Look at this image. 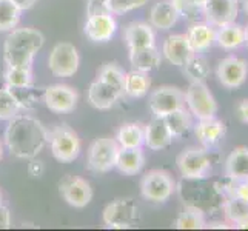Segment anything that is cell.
I'll use <instances>...</instances> for the list:
<instances>
[{
    "label": "cell",
    "mask_w": 248,
    "mask_h": 231,
    "mask_svg": "<svg viewBox=\"0 0 248 231\" xmlns=\"http://www.w3.org/2000/svg\"><path fill=\"white\" fill-rule=\"evenodd\" d=\"M48 143V131L30 114H16L5 130V145L13 156L34 159Z\"/></svg>",
    "instance_id": "obj_1"
},
{
    "label": "cell",
    "mask_w": 248,
    "mask_h": 231,
    "mask_svg": "<svg viewBox=\"0 0 248 231\" xmlns=\"http://www.w3.org/2000/svg\"><path fill=\"white\" fill-rule=\"evenodd\" d=\"M45 37L34 28H14L10 31L3 45L6 66H31L34 56L42 49Z\"/></svg>",
    "instance_id": "obj_2"
},
{
    "label": "cell",
    "mask_w": 248,
    "mask_h": 231,
    "mask_svg": "<svg viewBox=\"0 0 248 231\" xmlns=\"http://www.w3.org/2000/svg\"><path fill=\"white\" fill-rule=\"evenodd\" d=\"M48 142L53 156L63 164H70L79 157L80 140L68 125H59L48 133Z\"/></svg>",
    "instance_id": "obj_3"
},
{
    "label": "cell",
    "mask_w": 248,
    "mask_h": 231,
    "mask_svg": "<svg viewBox=\"0 0 248 231\" xmlns=\"http://www.w3.org/2000/svg\"><path fill=\"white\" fill-rule=\"evenodd\" d=\"M102 220L108 228H133L139 222V207L133 199H116L105 207Z\"/></svg>",
    "instance_id": "obj_4"
},
{
    "label": "cell",
    "mask_w": 248,
    "mask_h": 231,
    "mask_svg": "<svg viewBox=\"0 0 248 231\" xmlns=\"http://www.w3.org/2000/svg\"><path fill=\"white\" fill-rule=\"evenodd\" d=\"M185 105L198 121L215 117L217 113L216 99L203 82H191L188 85L185 91Z\"/></svg>",
    "instance_id": "obj_5"
},
{
    "label": "cell",
    "mask_w": 248,
    "mask_h": 231,
    "mask_svg": "<svg viewBox=\"0 0 248 231\" xmlns=\"http://www.w3.org/2000/svg\"><path fill=\"white\" fill-rule=\"evenodd\" d=\"M119 150H121V147H119L116 139H96L88 150V169L93 171V173H108V171L116 168Z\"/></svg>",
    "instance_id": "obj_6"
},
{
    "label": "cell",
    "mask_w": 248,
    "mask_h": 231,
    "mask_svg": "<svg viewBox=\"0 0 248 231\" xmlns=\"http://www.w3.org/2000/svg\"><path fill=\"white\" fill-rule=\"evenodd\" d=\"M176 190V184L165 171L153 169L143 176L140 182V194L150 202H167Z\"/></svg>",
    "instance_id": "obj_7"
},
{
    "label": "cell",
    "mask_w": 248,
    "mask_h": 231,
    "mask_svg": "<svg viewBox=\"0 0 248 231\" xmlns=\"http://www.w3.org/2000/svg\"><path fill=\"white\" fill-rule=\"evenodd\" d=\"M80 57L78 48L68 42H61L51 49L48 68L56 77H71L78 73Z\"/></svg>",
    "instance_id": "obj_8"
},
{
    "label": "cell",
    "mask_w": 248,
    "mask_h": 231,
    "mask_svg": "<svg viewBox=\"0 0 248 231\" xmlns=\"http://www.w3.org/2000/svg\"><path fill=\"white\" fill-rule=\"evenodd\" d=\"M148 107L155 117H165L176 109L185 108V94L176 87H160L150 94Z\"/></svg>",
    "instance_id": "obj_9"
},
{
    "label": "cell",
    "mask_w": 248,
    "mask_h": 231,
    "mask_svg": "<svg viewBox=\"0 0 248 231\" xmlns=\"http://www.w3.org/2000/svg\"><path fill=\"white\" fill-rule=\"evenodd\" d=\"M177 169L185 179L198 181L203 179L211 169V162L205 150L188 148L177 157Z\"/></svg>",
    "instance_id": "obj_10"
},
{
    "label": "cell",
    "mask_w": 248,
    "mask_h": 231,
    "mask_svg": "<svg viewBox=\"0 0 248 231\" xmlns=\"http://www.w3.org/2000/svg\"><path fill=\"white\" fill-rule=\"evenodd\" d=\"M59 191L63 200L74 208H85L93 199L90 182L78 176H65L59 185Z\"/></svg>",
    "instance_id": "obj_11"
},
{
    "label": "cell",
    "mask_w": 248,
    "mask_h": 231,
    "mask_svg": "<svg viewBox=\"0 0 248 231\" xmlns=\"http://www.w3.org/2000/svg\"><path fill=\"white\" fill-rule=\"evenodd\" d=\"M216 74L222 87L228 90L239 88L245 83L248 77V62L241 57L228 56L219 62Z\"/></svg>",
    "instance_id": "obj_12"
},
{
    "label": "cell",
    "mask_w": 248,
    "mask_h": 231,
    "mask_svg": "<svg viewBox=\"0 0 248 231\" xmlns=\"http://www.w3.org/2000/svg\"><path fill=\"white\" fill-rule=\"evenodd\" d=\"M79 100V94L68 85H51L44 91V102L53 113H71Z\"/></svg>",
    "instance_id": "obj_13"
},
{
    "label": "cell",
    "mask_w": 248,
    "mask_h": 231,
    "mask_svg": "<svg viewBox=\"0 0 248 231\" xmlns=\"http://www.w3.org/2000/svg\"><path fill=\"white\" fill-rule=\"evenodd\" d=\"M202 11L211 27L233 23L239 14V0H205Z\"/></svg>",
    "instance_id": "obj_14"
},
{
    "label": "cell",
    "mask_w": 248,
    "mask_h": 231,
    "mask_svg": "<svg viewBox=\"0 0 248 231\" xmlns=\"http://www.w3.org/2000/svg\"><path fill=\"white\" fill-rule=\"evenodd\" d=\"M116 30H117L116 19L107 10L90 14L88 20L85 22V28H83L85 36H87L91 42H97V44L111 40V37L114 36Z\"/></svg>",
    "instance_id": "obj_15"
},
{
    "label": "cell",
    "mask_w": 248,
    "mask_h": 231,
    "mask_svg": "<svg viewBox=\"0 0 248 231\" xmlns=\"http://www.w3.org/2000/svg\"><path fill=\"white\" fill-rule=\"evenodd\" d=\"M162 54L170 63L176 66H184L194 54V49L191 48L185 34H174L165 39L162 45Z\"/></svg>",
    "instance_id": "obj_16"
},
{
    "label": "cell",
    "mask_w": 248,
    "mask_h": 231,
    "mask_svg": "<svg viewBox=\"0 0 248 231\" xmlns=\"http://www.w3.org/2000/svg\"><path fill=\"white\" fill-rule=\"evenodd\" d=\"M122 96H124V91L99 79L94 80L90 85V90H88L90 104L97 109H109L111 107L116 105V102Z\"/></svg>",
    "instance_id": "obj_17"
},
{
    "label": "cell",
    "mask_w": 248,
    "mask_h": 231,
    "mask_svg": "<svg viewBox=\"0 0 248 231\" xmlns=\"http://www.w3.org/2000/svg\"><path fill=\"white\" fill-rule=\"evenodd\" d=\"M225 123L215 117L208 119H199L194 126V134L198 140L203 145L205 148H213L224 139L225 136Z\"/></svg>",
    "instance_id": "obj_18"
},
{
    "label": "cell",
    "mask_w": 248,
    "mask_h": 231,
    "mask_svg": "<svg viewBox=\"0 0 248 231\" xmlns=\"http://www.w3.org/2000/svg\"><path fill=\"white\" fill-rule=\"evenodd\" d=\"M124 40L128 46V49H140V48H148L155 46L156 44V36L155 31L145 22H131L126 25L124 30Z\"/></svg>",
    "instance_id": "obj_19"
},
{
    "label": "cell",
    "mask_w": 248,
    "mask_h": 231,
    "mask_svg": "<svg viewBox=\"0 0 248 231\" xmlns=\"http://www.w3.org/2000/svg\"><path fill=\"white\" fill-rule=\"evenodd\" d=\"M173 134L170 133L164 117H155L145 126V139L143 143L153 151H159L170 147L173 142Z\"/></svg>",
    "instance_id": "obj_20"
},
{
    "label": "cell",
    "mask_w": 248,
    "mask_h": 231,
    "mask_svg": "<svg viewBox=\"0 0 248 231\" xmlns=\"http://www.w3.org/2000/svg\"><path fill=\"white\" fill-rule=\"evenodd\" d=\"M179 17H181V13H179L176 5L171 0H164V2H159L151 8L150 22L155 28L167 31L174 27Z\"/></svg>",
    "instance_id": "obj_21"
},
{
    "label": "cell",
    "mask_w": 248,
    "mask_h": 231,
    "mask_svg": "<svg viewBox=\"0 0 248 231\" xmlns=\"http://www.w3.org/2000/svg\"><path fill=\"white\" fill-rule=\"evenodd\" d=\"M160 61H162V56L156 46L130 51V63L133 66V70H138L142 73H151L157 70Z\"/></svg>",
    "instance_id": "obj_22"
},
{
    "label": "cell",
    "mask_w": 248,
    "mask_h": 231,
    "mask_svg": "<svg viewBox=\"0 0 248 231\" xmlns=\"http://www.w3.org/2000/svg\"><path fill=\"white\" fill-rule=\"evenodd\" d=\"M145 164V154L142 148H121L117 154L116 168L126 176L140 173Z\"/></svg>",
    "instance_id": "obj_23"
},
{
    "label": "cell",
    "mask_w": 248,
    "mask_h": 231,
    "mask_svg": "<svg viewBox=\"0 0 248 231\" xmlns=\"http://www.w3.org/2000/svg\"><path fill=\"white\" fill-rule=\"evenodd\" d=\"M188 42H190L194 53L208 49L216 42V31L213 30L210 23H194L190 27L188 32L185 34Z\"/></svg>",
    "instance_id": "obj_24"
},
{
    "label": "cell",
    "mask_w": 248,
    "mask_h": 231,
    "mask_svg": "<svg viewBox=\"0 0 248 231\" xmlns=\"http://www.w3.org/2000/svg\"><path fill=\"white\" fill-rule=\"evenodd\" d=\"M227 176L234 181H245L248 177V148L239 147L234 148L225 162Z\"/></svg>",
    "instance_id": "obj_25"
},
{
    "label": "cell",
    "mask_w": 248,
    "mask_h": 231,
    "mask_svg": "<svg viewBox=\"0 0 248 231\" xmlns=\"http://www.w3.org/2000/svg\"><path fill=\"white\" fill-rule=\"evenodd\" d=\"M151 87V79L148 73H142L138 70H133L130 73H125L124 79V94L128 97L139 99L143 97L148 92Z\"/></svg>",
    "instance_id": "obj_26"
},
{
    "label": "cell",
    "mask_w": 248,
    "mask_h": 231,
    "mask_svg": "<svg viewBox=\"0 0 248 231\" xmlns=\"http://www.w3.org/2000/svg\"><path fill=\"white\" fill-rule=\"evenodd\" d=\"M145 139V128L140 123H124L116 134V142L121 148H142Z\"/></svg>",
    "instance_id": "obj_27"
},
{
    "label": "cell",
    "mask_w": 248,
    "mask_h": 231,
    "mask_svg": "<svg viewBox=\"0 0 248 231\" xmlns=\"http://www.w3.org/2000/svg\"><path fill=\"white\" fill-rule=\"evenodd\" d=\"M216 44L224 49H237L244 45V27L237 23H228L216 31Z\"/></svg>",
    "instance_id": "obj_28"
},
{
    "label": "cell",
    "mask_w": 248,
    "mask_h": 231,
    "mask_svg": "<svg viewBox=\"0 0 248 231\" xmlns=\"http://www.w3.org/2000/svg\"><path fill=\"white\" fill-rule=\"evenodd\" d=\"M164 121L174 139L182 138V136L188 133V130L191 128V113L186 108H181L167 114L164 117Z\"/></svg>",
    "instance_id": "obj_29"
},
{
    "label": "cell",
    "mask_w": 248,
    "mask_h": 231,
    "mask_svg": "<svg viewBox=\"0 0 248 231\" xmlns=\"http://www.w3.org/2000/svg\"><path fill=\"white\" fill-rule=\"evenodd\" d=\"M5 83L13 90H28L32 83L31 66H6Z\"/></svg>",
    "instance_id": "obj_30"
},
{
    "label": "cell",
    "mask_w": 248,
    "mask_h": 231,
    "mask_svg": "<svg viewBox=\"0 0 248 231\" xmlns=\"http://www.w3.org/2000/svg\"><path fill=\"white\" fill-rule=\"evenodd\" d=\"M205 227L203 211L198 207H185L174 222L177 230H202Z\"/></svg>",
    "instance_id": "obj_31"
},
{
    "label": "cell",
    "mask_w": 248,
    "mask_h": 231,
    "mask_svg": "<svg viewBox=\"0 0 248 231\" xmlns=\"http://www.w3.org/2000/svg\"><path fill=\"white\" fill-rule=\"evenodd\" d=\"M22 10L13 0H0V32L13 31L20 22Z\"/></svg>",
    "instance_id": "obj_32"
},
{
    "label": "cell",
    "mask_w": 248,
    "mask_h": 231,
    "mask_svg": "<svg viewBox=\"0 0 248 231\" xmlns=\"http://www.w3.org/2000/svg\"><path fill=\"white\" fill-rule=\"evenodd\" d=\"M22 104L16 92L10 88H0V121H10L16 114H19Z\"/></svg>",
    "instance_id": "obj_33"
},
{
    "label": "cell",
    "mask_w": 248,
    "mask_h": 231,
    "mask_svg": "<svg viewBox=\"0 0 248 231\" xmlns=\"http://www.w3.org/2000/svg\"><path fill=\"white\" fill-rule=\"evenodd\" d=\"M182 68H184V73L188 76V79L191 82H203L210 74V66H208L207 59L198 56L196 53Z\"/></svg>",
    "instance_id": "obj_34"
},
{
    "label": "cell",
    "mask_w": 248,
    "mask_h": 231,
    "mask_svg": "<svg viewBox=\"0 0 248 231\" xmlns=\"http://www.w3.org/2000/svg\"><path fill=\"white\" fill-rule=\"evenodd\" d=\"M97 79L102 82H107L113 87L119 88L124 91V79H125V73L121 70V66L116 63H105L100 68L97 73Z\"/></svg>",
    "instance_id": "obj_35"
},
{
    "label": "cell",
    "mask_w": 248,
    "mask_h": 231,
    "mask_svg": "<svg viewBox=\"0 0 248 231\" xmlns=\"http://www.w3.org/2000/svg\"><path fill=\"white\" fill-rule=\"evenodd\" d=\"M147 3L148 0H104V8L111 14H125Z\"/></svg>",
    "instance_id": "obj_36"
},
{
    "label": "cell",
    "mask_w": 248,
    "mask_h": 231,
    "mask_svg": "<svg viewBox=\"0 0 248 231\" xmlns=\"http://www.w3.org/2000/svg\"><path fill=\"white\" fill-rule=\"evenodd\" d=\"M227 215L228 217L232 219L234 224L237 220H241L242 217L248 216V205L242 203L241 200H237L236 198L228 203V207H227Z\"/></svg>",
    "instance_id": "obj_37"
},
{
    "label": "cell",
    "mask_w": 248,
    "mask_h": 231,
    "mask_svg": "<svg viewBox=\"0 0 248 231\" xmlns=\"http://www.w3.org/2000/svg\"><path fill=\"white\" fill-rule=\"evenodd\" d=\"M234 198L237 200H241L242 203L248 205V182L247 181H241V184L234 188Z\"/></svg>",
    "instance_id": "obj_38"
},
{
    "label": "cell",
    "mask_w": 248,
    "mask_h": 231,
    "mask_svg": "<svg viewBox=\"0 0 248 231\" xmlns=\"http://www.w3.org/2000/svg\"><path fill=\"white\" fill-rule=\"evenodd\" d=\"M11 227V215H10V210L6 207H3L0 203V230H8Z\"/></svg>",
    "instance_id": "obj_39"
},
{
    "label": "cell",
    "mask_w": 248,
    "mask_h": 231,
    "mask_svg": "<svg viewBox=\"0 0 248 231\" xmlns=\"http://www.w3.org/2000/svg\"><path fill=\"white\" fill-rule=\"evenodd\" d=\"M237 114H239V119L248 125V99H244L239 102L237 105Z\"/></svg>",
    "instance_id": "obj_40"
},
{
    "label": "cell",
    "mask_w": 248,
    "mask_h": 231,
    "mask_svg": "<svg viewBox=\"0 0 248 231\" xmlns=\"http://www.w3.org/2000/svg\"><path fill=\"white\" fill-rule=\"evenodd\" d=\"M28 171H30V174H31V176L39 177V176H42V173H44V167H42L40 162H31Z\"/></svg>",
    "instance_id": "obj_41"
},
{
    "label": "cell",
    "mask_w": 248,
    "mask_h": 231,
    "mask_svg": "<svg viewBox=\"0 0 248 231\" xmlns=\"http://www.w3.org/2000/svg\"><path fill=\"white\" fill-rule=\"evenodd\" d=\"M13 2L20 8L22 11H27L30 8L37 2V0H13Z\"/></svg>",
    "instance_id": "obj_42"
},
{
    "label": "cell",
    "mask_w": 248,
    "mask_h": 231,
    "mask_svg": "<svg viewBox=\"0 0 248 231\" xmlns=\"http://www.w3.org/2000/svg\"><path fill=\"white\" fill-rule=\"evenodd\" d=\"M234 225H236V228H241V230H245V228H248V216L242 217L241 220H237Z\"/></svg>",
    "instance_id": "obj_43"
},
{
    "label": "cell",
    "mask_w": 248,
    "mask_h": 231,
    "mask_svg": "<svg viewBox=\"0 0 248 231\" xmlns=\"http://www.w3.org/2000/svg\"><path fill=\"white\" fill-rule=\"evenodd\" d=\"M244 45H247L248 48V25L244 28Z\"/></svg>",
    "instance_id": "obj_44"
},
{
    "label": "cell",
    "mask_w": 248,
    "mask_h": 231,
    "mask_svg": "<svg viewBox=\"0 0 248 231\" xmlns=\"http://www.w3.org/2000/svg\"><path fill=\"white\" fill-rule=\"evenodd\" d=\"M242 5H244V10L248 14V0H242Z\"/></svg>",
    "instance_id": "obj_45"
},
{
    "label": "cell",
    "mask_w": 248,
    "mask_h": 231,
    "mask_svg": "<svg viewBox=\"0 0 248 231\" xmlns=\"http://www.w3.org/2000/svg\"><path fill=\"white\" fill-rule=\"evenodd\" d=\"M3 156V147H2V143H0V159H2Z\"/></svg>",
    "instance_id": "obj_46"
},
{
    "label": "cell",
    "mask_w": 248,
    "mask_h": 231,
    "mask_svg": "<svg viewBox=\"0 0 248 231\" xmlns=\"http://www.w3.org/2000/svg\"><path fill=\"white\" fill-rule=\"evenodd\" d=\"M0 202H2V194H0Z\"/></svg>",
    "instance_id": "obj_47"
},
{
    "label": "cell",
    "mask_w": 248,
    "mask_h": 231,
    "mask_svg": "<svg viewBox=\"0 0 248 231\" xmlns=\"http://www.w3.org/2000/svg\"><path fill=\"white\" fill-rule=\"evenodd\" d=\"M245 181H247V182H248V177H247V179H245Z\"/></svg>",
    "instance_id": "obj_48"
}]
</instances>
